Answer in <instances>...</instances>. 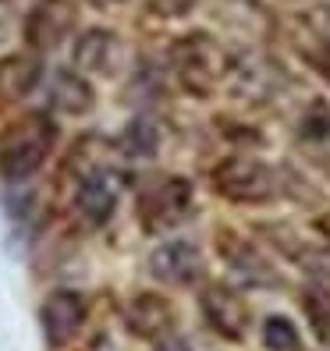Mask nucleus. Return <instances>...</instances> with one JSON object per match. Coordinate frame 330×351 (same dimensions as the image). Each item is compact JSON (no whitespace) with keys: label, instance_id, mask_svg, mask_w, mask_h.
<instances>
[{"label":"nucleus","instance_id":"obj_16","mask_svg":"<svg viewBox=\"0 0 330 351\" xmlns=\"http://www.w3.org/2000/svg\"><path fill=\"white\" fill-rule=\"evenodd\" d=\"M263 344L270 351H298V330L292 319L284 316H270L263 323Z\"/></svg>","mask_w":330,"mask_h":351},{"label":"nucleus","instance_id":"obj_12","mask_svg":"<svg viewBox=\"0 0 330 351\" xmlns=\"http://www.w3.org/2000/svg\"><path fill=\"white\" fill-rule=\"evenodd\" d=\"M75 206L78 213L86 217L89 223H107L114 217V206H117V184H110V174H86L78 181V192H75Z\"/></svg>","mask_w":330,"mask_h":351},{"label":"nucleus","instance_id":"obj_17","mask_svg":"<svg viewBox=\"0 0 330 351\" xmlns=\"http://www.w3.org/2000/svg\"><path fill=\"white\" fill-rule=\"evenodd\" d=\"M146 8L156 18H185L196 8V0H146Z\"/></svg>","mask_w":330,"mask_h":351},{"label":"nucleus","instance_id":"obj_5","mask_svg":"<svg viewBox=\"0 0 330 351\" xmlns=\"http://www.w3.org/2000/svg\"><path fill=\"white\" fill-rule=\"evenodd\" d=\"M75 25H78V8L71 0H39L25 18L22 36L32 53H50L75 32Z\"/></svg>","mask_w":330,"mask_h":351},{"label":"nucleus","instance_id":"obj_20","mask_svg":"<svg viewBox=\"0 0 330 351\" xmlns=\"http://www.w3.org/2000/svg\"><path fill=\"white\" fill-rule=\"evenodd\" d=\"M316 231H320V234H323V238L330 241V213H323V217L316 220Z\"/></svg>","mask_w":330,"mask_h":351},{"label":"nucleus","instance_id":"obj_14","mask_svg":"<svg viewBox=\"0 0 330 351\" xmlns=\"http://www.w3.org/2000/svg\"><path fill=\"white\" fill-rule=\"evenodd\" d=\"M47 99H50V107L57 114H86L93 107V89L78 71H57L50 78Z\"/></svg>","mask_w":330,"mask_h":351},{"label":"nucleus","instance_id":"obj_10","mask_svg":"<svg viewBox=\"0 0 330 351\" xmlns=\"http://www.w3.org/2000/svg\"><path fill=\"white\" fill-rule=\"evenodd\" d=\"M75 64L89 75H114L121 64V43L107 29H89L75 43Z\"/></svg>","mask_w":330,"mask_h":351},{"label":"nucleus","instance_id":"obj_8","mask_svg":"<svg viewBox=\"0 0 330 351\" xmlns=\"http://www.w3.org/2000/svg\"><path fill=\"white\" fill-rule=\"evenodd\" d=\"M150 274L163 284H192L202 274V256L189 241H167L150 256Z\"/></svg>","mask_w":330,"mask_h":351},{"label":"nucleus","instance_id":"obj_11","mask_svg":"<svg viewBox=\"0 0 330 351\" xmlns=\"http://www.w3.org/2000/svg\"><path fill=\"white\" fill-rule=\"evenodd\" d=\"M125 323L135 337H163L174 326V308L160 295H135L125 308Z\"/></svg>","mask_w":330,"mask_h":351},{"label":"nucleus","instance_id":"obj_19","mask_svg":"<svg viewBox=\"0 0 330 351\" xmlns=\"http://www.w3.org/2000/svg\"><path fill=\"white\" fill-rule=\"evenodd\" d=\"M153 351H189V344H185L181 337H163Z\"/></svg>","mask_w":330,"mask_h":351},{"label":"nucleus","instance_id":"obj_15","mask_svg":"<svg viewBox=\"0 0 330 351\" xmlns=\"http://www.w3.org/2000/svg\"><path fill=\"white\" fill-rule=\"evenodd\" d=\"M121 153H128V156H153L156 153V128H153V121H146V117L132 121V125L125 128V135H121Z\"/></svg>","mask_w":330,"mask_h":351},{"label":"nucleus","instance_id":"obj_18","mask_svg":"<svg viewBox=\"0 0 330 351\" xmlns=\"http://www.w3.org/2000/svg\"><path fill=\"white\" fill-rule=\"evenodd\" d=\"M305 57H309V64H313L327 82H330V39H320V43H313L305 50Z\"/></svg>","mask_w":330,"mask_h":351},{"label":"nucleus","instance_id":"obj_21","mask_svg":"<svg viewBox=\"0 0 330 351\" xmlns=\"http://www.w3.org/2000/svg\"><path fill=\"white\" fill-rule=\"evenodd\" d=\"M93 8H99V11H107V8H114V4H125V0H89Z\"/></svg>","mask_w":330,"mask_h":351},{"label":"nucleus","instance_id":"obj_4","mask_svg":"<svg viewBox=\"0 0 330 351\" xmlns=\"http://www.w3.org/2000/svg\"><path fill=\"white\" fill-rule=\"evenodd\" d=\"M213 189L231 202H266L277 192V178L259 160L231 156L213 171Z\"/></svg>","mask_w":330,"mask_h":351},{"label":"nucleus","instance_id":"obj_13","mask_svg":"<svg viewBox=\"0 0 330 351\" xmlns=\"http://www.w3.org/2000/svg\"><path fill=\"white\" fill-rule=\"evenodd\" d=\"M220 256L228 259L231 274L241 280V284H277V274L259 259V252L252 249L249 241H241L235 234H220Z\"/></svg>","mask_w":330,"mask_h":351},{"label":"nucleus","instance_id":"obj_1","mask_svg":"<svg viewBox=\"0 0 330 351\" xmlns=\"http://www.w3.org/2000/svg\"><path fill=\"white\" fill-rule=\"evenodd\" d=\"M57 125L47 114H25L11 121L0 132V178L4 181H25L32 178L54 153Z\"/></svg>","mask_w":330,"mask_h":351},{"label":"nucleus","instance_id":"obj_2","mask_svg":"<svg viewBox=\"0 0 330 351\" xmlns=\"http://www.w3.org/2000/svg\"><path fill=\"white\" fill-rule=\"evenodd\" d=\"M171 64H174L178 82L192 96H213L231 71V60L224 53V47L206 32H189L185 39H178L171 47Z\"/></svg>","mask_w":330,"mask_h":351},{"label":"nucleus","instance_id":"obj_9","mask_svg":"<svg viewBox=\"0 0 330 351\" xmlns=\"http://www.w3.org/2000/svg\"><path fill=\"white\" fill-rule=\"evenodd\" d=\"M39 78H43V64H39V53H8L0 60V110L14 107L18 99H25Z\"/></svg>","mask_w":330,"mask_h":351},{"label":"nucleus","instance_id":"obj_6","mask_svg":"<svg viewBox=\"0 0 330 351\" xmlns=\"http://www.w3.org/2000/svg\"><path fill=\"white\" fill-rule=\"evenodd\" d=\"M86 323V298L78 291H54L39 308V326H43L47 348H64Z\"/></svg>","mask_w":330,"mask_h":351},{"label":"nucleus","instance_id":"obj_3","mask_svg":"<svg viewBox=\"0 0 330 351\" xmlns=\"http://www.w3.org/2000/svg\"><path fill=\"white\" fill-rule=\"evenodd\" d=\"M192 210V184L185 178H160L139 195V223L150 234H163L178 227Z\"/></svg>","mask_w":330,"mask_h":351},{"label":"nucleus","instance_id":"obj_7","mask_svg":"<svg viewBox=\"0 0 330 351\" xmlns=\"http://www.w3.org/2000/svg\"><path fill=\"white\" fill-rule=\"evenodd\" d=\"M199 305H202V316L210 323L220 337L228 341H241L245 337V326H249V308L245 302L231 291V287H206L199 295Z\"/></svg>","mask_w":330,"mask_h":351}]
</instances>
